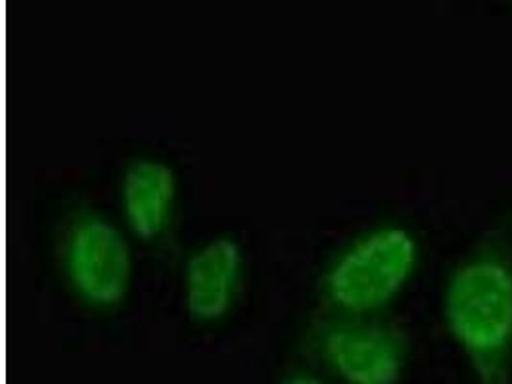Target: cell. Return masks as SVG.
<instances>
[{"mask_svg": "<svg viewBox=\"0 0 512 384\" xmlns=\"http://www.w3.org/2000/svg\"><path fill=\"white\" fill-rule=\"evenodd\" d=\"M323 358L344 384H394L401 367L396 336L376 323H342L323 336Z\"/></svg>", "mask_w": 512, "mask_h": 384, "instance_id": "cell-4", "label": "cell"}, {"mask_svg": "<svg viewBox=\"0 0 512 384\" xmlns=\"http://www.w3.org/2000/svg\"><path fill=\"white\" fill-rule=\"evenodd\" d=\"M177 198L175 171L160 160L131 162L121 181V200L131 231L142 240L165 231Z\"/></svg>", "mask_w": 512, "mask_h": 384, "instance_id": "cell-6", "label": "cell"}, {"mask_svg": "<svg viewBox=\"0 0 512 384\" xmlns=\"http://www.w3.org/2000/svg\"><path fill=\"white\" fill-rule=\"evenodd\" d=\"M244 275V250L238 240L215 237L188 260L185 304L198 323H215L233 308Z\"/></svg>", "mask_w": 512, "mask_h": 384, "instance_id": "cell-5", "label": "cell"}, {"mask_svg": "<svg viewBox=\"0 0 512 384\" xmlns=\"http://www.w3.org/2000/svg\"><path fill=\"white\" fill-rule=\"evenodd\" d=\"M277 384H328L325 379L313 375V373H290V375H284Z\"/></svg>", "mask_w": 512, "mask_h": 384, "instance_id": "cell-7", "label": "cell"}, {"mask_svg": "<svg viewBox=\"0 0 512 384\" xmlns=\"http://www.w3.org/2000/svg\"><path fill=\"white\" fill-rule=\"evenodd\" d=\"M64 265L73 290L96 308L119 304L133 273L129 242L106 219H83L71 229Z\"/></svg>", "mask_w": 512, "mask_h": 384, "instance_id": "cell-3", "label": "cell"}, {"mask_svg": "<svg viewBox=\"0 0 512 384\" xmlns=\"http://www.w3.org/2000/svg\"><path fill=\"white\" fill-rule=\"evenodd\" d=\"M417 264V242L401 227L374 231L336 262L328 275L332 302L350 313H369L386 306Z\"/></svg>", "mask_w": 512, "mask_h": 384, "instance_id": "cell-1", "label": "cell"}, {"mask_svg": "<svg viewBox=\"0 0 512 384\" xmlns=\"http://www.w3.org/2000/svg\"><path fill=\"white\" fill-rule=\"evenodd\" d=\"M445 313L470 346L495 344L512 333V269L493 258L461 265L445 290Z\"/></svg>", "mask_w": 512, "mask_h": 384, "instance_id": "cell-2", "label": "cell"}]
</instances>
